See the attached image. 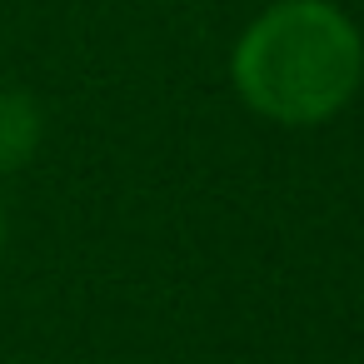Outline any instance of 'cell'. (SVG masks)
<instances>
[{
    "mask_svg": "<svg viewBox=\"0 0 364 364\" xmlns=\"http://www.w3.org/2000/svg\"><path fill=\"white\" fill-rule=\"evenodd\" d=\"M359 36L324 0H289L259 16L235 50L240 95L284 125L334 115L359 85Z\"/></svg>",
    "mask_w": 364,
    "mask_h": 364,
    "instance_id": "obj_1",
    "label": "cell"
},
{
    "mask_svg": "<svg viewBox=\"0 0 364 364\" xmlns=\"http://www.w3.org/2000/svg\"><path fill=\"white\" fill-rule=\"evenodd\" d=\"M36 135H41V115H36L31 95H21V90L0 95V170L26 165V155L36 150Z\"/></svg>",
    "mask_w": 364,
    "mask_h": 364,
    "instance_id": "obj_2",
    "label": "cell"
}]
</instances>
